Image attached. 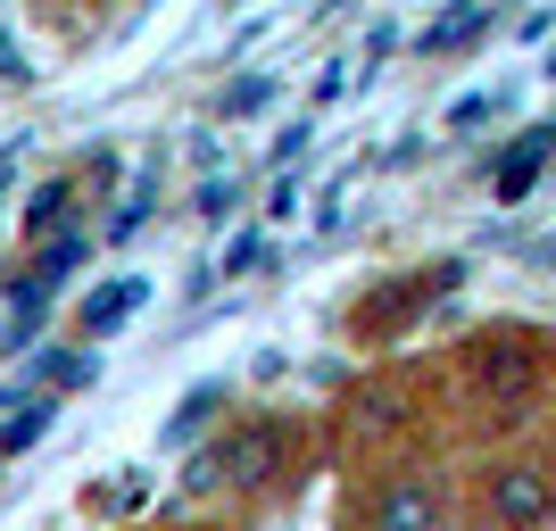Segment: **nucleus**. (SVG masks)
Returning a JSON list of instances; mask_svg holds the SVG:
<instances>
[{
    "label": "nucleus",
    "mask_w": 556,
    "mask_h": 531,
    "mask_svg": "<svg viewBox=\"0 0 556 531\" xmlns=\"http://www.w3.org/2000/svg\"><path fill=\"white\" fill-rule=\"evenodd\" d=\"M465 531H548L556 523V440H498L457 482Z\"/></svg>",
    "instance_id": "7ed1b4c3"
},
{
    "label": "nucleus",
    "mask_w": 556,
    "mask_h": 531,
    "mask_svg": "<svg viewBox=\"0 0 556 531\" xmlns=\"http://www.w3.org/2000/svg\"><path fill=\"white\" fill-rule=\"evenodd\" d=\"M457 473L432 457H382V465H349L341 482V515L332 531H457Z\"/></svg>",
    "instance_id": "f03ea898"
},
{
    "label": "nucleus",
    "mask_w": 556,
    "mask_h": 531,
    "mask_svg": "<svg viewBox=\"0 0 556 531\" xmlns=\"http://www.w3.org/2000/svg\"><path fill=\"white\" fill-rule=\"evenodd\" d=\"M457 391L482 423L532 440V423L548 416V391H556V332H540V324H482V332H465Z\"/></svg>",
    "instance_id": "f257e3e1"
},
{
    "label": "nucleus",
    "mask_w": 556,
    "mask_h": 531,
    "mask_svg": "<svg viewBox=\"0 0 556 531\" xmlns=\"http://www.w3.org/2000/svg\"><path fill=\"white\" fill-rule=\"evenodd\" d=\"M75 200H84V184H75V175H50L42 191H34V200H25V250H67V241H84V232H75Z\"/></svg>",
    "instance_id": "39448f33"
},
{
    "label": "nucleus",
    "mask_w": 556,
    "mask_h": 531,
    "mask_svg": "<svg viewBox=\"0 0 556 531\" xmlns=\"http://www.w3.org/2000/svg\"><path fill=\"white\" fill-rule=\"evenodd\" d=\"M300 457H307V423L300 416H232L225 432L191 457V490H232V498H282L300 490Z\"/></svg>",
    "instance_id": "20e7f679"
}]
</instances>
